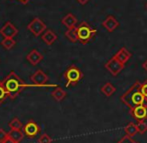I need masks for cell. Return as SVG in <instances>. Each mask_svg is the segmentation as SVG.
<instances>
[{
	"instance_id": "cell-5",
	"label": "cell",
	"mask_w": 147,
	"mask_h": 143,
	"mask_svg": "<svg viewBox=\"0 0 147 143\" xmlns=\"http://www.w3.org/2000/svg\"><path fill=\"white\" fill-rule=\"evenodd\" d=\"M124 67H125L124 63H122V62L120 61V60H118L115 56L111 57L110 59L106 62V64H105V68L110 72V74L112 76H117L118 74L124 69Z\"/></svg>"
},
{
	"instance_id": "cell-30",
	"label": "cell",
	"mask_w": 147,
	"mask_h": 143,
	"mask_svg": "<svg viewBox=\"0 0 147 143\" xmlns=\"http://www.w3.org/2000/svg\"><path fill=\"white\" fill-rule=\"evenodd\" d=\"M3 143H16V142L14 141V140H12V139H11V138H10V137H8L7 139H6L5 141H4Z\"/></svg>"
},
{
	"instance_id": "cell-8",
	"label": "cell",
	"mask_w": 147,
	"mask_h": 143,
	"mask_svg": "<svg viewBox=\"0 0 147 143\" xmlns=\"http://www.w3.org/2000/svg\"><path fill=\"white\" fill-rule=\"evenodd\" d=\"M23 132L27 137H35L38 135L40 132V128H39L38 124L34 121V120H29L25 125L23 126Z\"/></svg>"
},
{
	"instance_id": "cell-31",
	"label": "cell",
	"mask_w": 147,
	"mask_h": 143,
	"mask_svg": "<svg viewBox=\"0 0 147 143\" xmlns=\"http://www.w3.org/2000/svg\"><path fill=\"white\" fill-rule=\"evenodd\" d=\"M142 67H143V69L147 72V60H146L145 62H144L143 64H142Z\"/></svg>"
},
{
	"instance_id": "cell-4",
	"label": "cell",
	"mask_w": 147,
	"mask_h": 143,
	"mask_svg": "<svg viewBox=\"0 0 147 143\" xmlns=\"http://www.w3.org/2000/svg\"><path fill=\"white\" fill-rule=\"evenodd\" d=\"M83 76L84 75L82 71L77 66H69L63 73V78L66 81V87H69L70 85H76L83 78Z\"/></svg>"
},
{
	"instance_id": "cell-6",
	"label": "cell",
	"mask_w": 147,
	"mask_h": 143,
	"mask_svg": "<svg viewBox=\"0 0 147 143\" xmlns=\"http://www.w3.org/2000/svg\"><path fill=\"white\" fill-rule=\"evenodd\" d=\"M27 29L34 36H39L41 33L46 30V24L40 18H34L27 25Z\"/></svg>"
},
{
	"instance_id": "cell-21",
	"label": "cell",
	"mask_w": 147,
	"mask_h": 143,
	"mask_svg": "<svg viewBox=\"0 0 147 143\" xmlns=\"http://www.w3.org/2000/svg\"><path fill=\"white\" fill-rule=\"evenodd\" d=\"M16 44V41L14 40V38H11V37H7V38H4L3 40L1 41V45L7 50H10L12 47H14V45Z\"/></svg>"
},
{
	"instance_id": "cell-19",
	"label": "cell",
	"mask_w": 147,
	"mask_h": 143,
	"mask_svg": "<svg viewBox=\"0 0 147 143\" xmlns=\"http://www.w3.org/2000/svg\"><path fill=\"white\" fill-rule=\"evenodd\" d=\"M124 131L127 135L129 136H133L135 134L138 133V127H137V124H134V123H129L124 127Z\"/></svg>"
},
{
	"instance_id": "cell-3",
	"label": "cell",
	"mask_w": 147,
	"mask_h": 143,
	"mask_svg": "<svg viewBox=\"0 0 147 143\" xmlns=\"http://www.w3.org/2000/svg\"><path fill=\"white\" fill-rule=\"evenodd\" d=\"M76 31H77L78 42H80L81 44H87L91 42L97 33L96 29L93 28L86 21H82L80 24H78L76 26Z\"/></svg>"
},
{
	"instance_id": "cell-15",
	"label": "cell",
	"mask_w": 147,
	"mask_h": 143,
	"mask_svg": "<svg viewBox=\"0 0 147 143\" xmlns=\"http://www.w3.org/2000/svg\"><path fill=\"white\" fill-rule=\"evenodd\" d=\"M27 60L28 62H30V64H32V65H37V64L39 63V62L41 61V60L43 59V55L41 54L40 52H38L37 50H35V49H33L32 51L29 53V54L27 55Z\"/></svg>"
},
{
	"instance_id": "cell-2",
	"label": "cell",
	"mask_w": 147,
	"mask_h": 143,
	"mask_svg": "<svg viewBox=\"0 0 147 143\" xmlns=\"http://www.w3.org/2000/svg\"><path fill=\"white\" fill-rule=\"evenodd\" d=\"M140 84H141L140 82L136 81L120 97V100L122 101V103L125 104V106H127L129 109L138 106V105L146 104V99L141 92Z\"/></svg>"
},
{
	"instance_id": "cell-23",
	"label": "cell",
	"mask_w": 147,
	"mask_h": 143,
	"mask_svg": "<svg viewBox=\"0 0 147 143\" xmlns=\"http://www.w3.org/2000/svg\"><path fill=\"white\" fill-rule=\"evenodd\" d=\"M8 97V94L6 92L5 88H4L3 84H2V80H0V105L5 101V99Z\"/></svg>"
},
{
	"instance_id": "cell-25",
	"label": "cell",
	"mask_w": 147,
	"mask_h": 143,
	"mask_svg": "<svg viewBox=\"0 0 147 143\" xmlns=\"http://www.w3.org/2000/svg\"><path fill=\"white\" fill-rule=\"evenodd\" d=\"M39 143H51L52 142V138L48 135V134H42L38 139Z\"/></svg>"
},
{
	"instance_id": "cell-10",
	"label": "cell",
	"mask_w": 147,
	"mask_h": 143,
	"mask_svg": "<svg viewBox=\"0 0 147 143\" xmlns=\"http://www.w3.org/2000/svg\"><path fill=\"white\" fill-rule=\"evenodd\" d=\"M0 34H1L4 38H7V37L13 38L14 36H16V35L18 34V29L10 21H7L3 25V27L0 29Z\"/></svg>"
},
{
	"instance_id": "cell-29",
	"label": "cell",
	"mask_w": 147,
	"mask_h": 143,
	"mask_svg": "<svg viewBox=\"0 0 147 143\" xmlns=\"http://www.w3.org/2000/svg\"><path fill=\"white\" fill-rule=\"evenodd\" d=\"M76 1H77L78 3L82 4V5H85V4L89 1V0H76Z\"/></svg>"
},
{
	"instance_id": "cell-7",
	"label": "cell",
	"mask_w": 147,
	"mask_h": 143,
	"mask_svg": "<svg viewBox=\"0 0 147 143\" xmlns=\"http://www.w3.org/2000/svg\"><path fill=\"white\" fill-rule=\"evenodd\" d=\"M129 113L134 119L139 121H146L147 119V104H141L129 109Z\"/></svg>"
},
{
	"instance_id": "cell-12",
	"label": "cell",
	"mask_w": 147,
	"mask_h": 143,
	"mask_svg": "<svg viewBox=\"0 0 147 143\" xmlns=\"http://www.w3.org/2000/svg\"><path fill=\"white\" fill-rule=\"evenodd\" d=\"M43 42L47 45H51L57 40V35L54 33V31H52L51 29H46L44 31V33L41 36Z\"/></svg>"
},
{
	"instance_id": "cell-13",
	"label": "cell",
	"mask_w": 147,
	"mask_h": 143,
	"mask_svg": "<svg viewBox=\"0 0 147 143\" xmlns=\"http://www.w3.org/2000/svg\"><path fill=\"white\" fill-rule=\"evenodd\" d=\"M62 24L64 26H66L68 29L70 28H75L77 26V18L73 15L72 13H68L67 15H65L61 20Z\"/></svg>"
},
{
	"instance_id": "cell-18",
	"label": "cell",
	"mask_w": 147,
	"mask_h": 143,
	"mask_svg": "<svg viewBox=\"0 0 147 143\" xmlns=\"http://www.w3.org/2000/svg\"><path fill=\"white\" fill-rule=\"evenodd\" d=\"M52 97L56 101H62L66 97V92L61 88V87H56L54 91L52 92Z\"/></svg>"
},
{
	"instance_id": "cell-14",
	"label": "cell",
	"mask_w": 147,
	"mask_h": 143,
	"mask_svg": "<svg viewBox=\"0 0 147 143\" xmlns=\"http://www.w3.org/2000/svg\"><path fill=\"white\" fill-rule=\"evenodd\" d=\"M114 56L116 57L118 60H120L122 63L125 64L126 62L131 58L132 54H131V52H129V51L127 50L126 47H122V48H120L119 50L117 51L116 54H115Z\"/></svg>"
},
{
	"instance_id": "cell-9",
	"label": "cell",
	"mask_w": 147,
	"mask_h": 143,
	"mask_svg": "<svg viewBox=\"0 0 147 143\" xmlns=\"http://www.w3.org/2000/svg\"><path fill=\"white\" fill-rule=\"evenodd\" d=\"M30 79H31V81L34 83V85L45 86L47 84V82H48L49 78H48V76H47L46 74L42 71V70L39 69V70H37V71H35L34 73L31 75Z\"/></svg>"
},
{
	"instance_id": "cell-32",
	"label": "cell",
	"mask_w": 147,
	"mask_h": 143,
	"mask_svg": "<svg viewBox=\"0 0 147 143\" xmlns=\"http://www.w3.org/2000/svg\"><path fill=\"white\" fill-rule=\"evenodd\" d=\"M18 1H19L20 3H22V4H27L30 0H18Z\"/></svg>"
},
{
	"instance_id": "cell-16",
	"label": "cell",
	"mask_w": 147,
	"mask_h": 143,
	"mask_svg": "<svg viewBox=\"0 0 147 143\" xmlns=\"http://www.w3.org/2000/svg\"><path fill=\"white\" fill-rule=\"evenodd\" d=\"M24 135H25L24 132L22 131V130H18V129H10V131L8 132V137H10L16 143L21 142Z\"/></svg>"
},
{
	"instance_id": "cell-11",
	"label": "cell",
	"mask_w": 147,
	"mask_h": 143,
	"mask_svg": "<svg viewBox=\"0 0 147 143\" xmlns=\"http://www.w3.org/2000/svg\"><path fill=\"white\" fill-rule=\"evenodd\" d=\"M102 26L106 29L108 32H113V31L119 26V22H118L113 16H108V17L102 22Z\"/></svg>"
},
{
	"instance_id": "cell-33",
	"label": "cell",
	"mask_w": 147,
	"mask_h": 143,
	"mask_svg": "<svg viewBox=\"0 0 147 143\" xmlns=\"http://www.w3.org/2000/svg\"><path fill=\"white\" fill-rule=\"evenodd\" d=\"M146 9H147V3H146Z\"/></svg>"
},
{
	"instance_id": "cell-26",
	"label": "cell",
	"mask_w": 147,
	"mask_h": 143,
	"mask_svg": "<svg viewBox=\"0 0 147 143\" xmlns=\"http://www.w3.org/2000/svg\"><path fill=\"white\" fill-rule=\"evenodd\" d=\"M117 143H138V142L135 141V140H134L131 136H129V135H127V134H126V135L123 136V137H122Z\"/></svg>"
},
{
	"instance_id": "cell-20",
	"label": "cell",
	"mask_w": 147,
	"mask_h": 143,
	"mask_svg": "<svg viewBox=\"0 0 147 143\" xmlns=\"http://www.w3.org/2000/svg\"><path fill=\"white\" fill-rule=\"evenodd\" d=\"M65 36L68 38V40L71 41V42L75 43L78 41V36H77V31L75 28H70L67 29V31L65 32Z\"/></svg>"
},
{
	"instance_id": "cell-17",
	"label": "cell",
	"mask_w": 147,
	"mask_h": 143,
	"mask_svg": "<svg viewBox=\"0 0 147 143\" xmlns=\"http://www.w3.org/2000/svg\"><path fill=\"white\" fill-rule=\"evenodd\" d=\"M100 90H101V92H102L106 97H110L111 95H112L113 93L116 91V88H115V87L113 86L111 83L107 82V83H105L104 85L101 87Z\"/></svg>"
},
{
	"instance_id": "cell-22",
	"label": "cell",
	"mask_w": 147,
	"mask_h": 143,
	"mask_svg": "<svg viewBox=\"0 0 147 143\" xmlns=\"http://www.w3.org/2000/svg\"><path fill=\"white\" fill-rule=\"evenodd\" d=\"M10 129H18V130H22L23 129V126H22V123L20 122V120L18 119L17 117H14L11 121L8 123Z\"/></svg>"
},
{
	"instance_id": "cell-1",
	"label": "cell",
	"mask_w": 147,
	"mask_h": 143,
	"mask_svg": "<svg viewBox=\"0 0 147 143\" xmlns=\"http://www.w3.org/2000/svg\"><path fill=\"white\" fill-rule=\"evenodd\" d=\"M2 84L7 92L8 97L12 100L15 99L27 86L24 80L13 70L10 71L9 74L2 80Z\"/></svg>"
},
{
	"instance_id": "cell-27",
	"label": "cell",
	"mask_w": 147,
	"mask_h": 143,
	"mask_svg": "<svg viewBox=\"0 0 147 143\" xmlns=\"http://www.w3.org/2000/svg\"><path fill=\"white\" fill-rule=\"evenodd\" d=\"M140 89H141L142 94H143L144 97H145V99H146V104H147V80H146L145 82H143V83L140 84Z\"/></svg>"
},
{
	"instance_id": "cell-24",
	"label": "cell",
	"mask_w": 147,
	"mask_h": 143,
	"mask_svg": "<svg viewBox=\"0 0 147 143\" xmlns=\"http://www.w3.org/2000/svg\"><path fill=\"white\" fill-rule=\"evenodd\" d=\"M137 127H138V133H145L147 132V123L146 121H139L137 122Z\"/></svg>"
},
{
	"instance_id": "cell-28",
	"label": "cell",
	"mask_w": 147,
	"mask_h": 143,
	"mask_svg": "<svg viewBox=\"0 0 147 143\" xmlns=\"http://www.w3.org/2000/svg\"><path fill=\"white\" fill-rule=\"evenodd\" d=\"M8 138V133H6L3 129H0V143H3Z\"/></svg>"
}]
</instances>
